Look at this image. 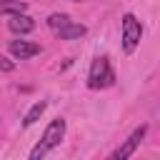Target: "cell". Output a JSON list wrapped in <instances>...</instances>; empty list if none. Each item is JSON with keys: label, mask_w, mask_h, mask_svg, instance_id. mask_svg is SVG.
<instances>
[{"label": "cell", "mask_w": 160, "mask_h": 160, "mask_svg": "<svg viewBox=\"0 0 160 160\" xmlns=\"http://www.w3.org/2000/svg\"><path fill=\"white\" fill-rule=\"evenodd\" d=\"M112 82H115V72L110 68V60L108 58H95L92 65H90V72H88V88L102 90V88H110Z\"/></svg>", "instance_id": "6da1fadb"}, {"label": "cell", "mask_w": 160, "mask_h": 160, "mask_svg": "<svg viewBox=\"0 0 160 160\" xmlns=\"http://www.w3.org/2000/svg\"><path fill=\"white\" fill-rule=\"evenodd\" d=\"M140 38H142V25L140 20L132 15V12H125L122 15V50L130 55L135 52V48L140 45Z\"/></svg>", "instance_id": "7a4b0ae2"}, {"label": "cell", "mask_w": 160, "mask_h": 160, "mask_svg": "<svg viewBox=\"0 0 160 160\" xmlns=\"http://www.w3.org/2000/svg\"><path fill=\"white\" fill-rule=\"evenodd\" d=\"M145 132H148V125H140V128H135L132 130V135L112 152V160H125V158H130L135 150H138V145L142 142V138H145Z\"/></svg>", "instance_id": "3957f363"}, {"label": "cell", "mask_w": 160, "mask_h": 160, "mask_svg": "<svg viewBox=\"0 0 160 160\" xmlns=\"http://www.w3.org/2000/svg\"><path fill=\"white\" fill-rule=\"evenodd\" d=\"M62 135H65V120H62V118H55V120L45 128L40 145H42L45 150H52V148H58V145H60Z\"/></svg>", "instance_id": "277c9868"}, {"label": "cell", "mask_w": 160, "mask_h": 160, "mask_svg": "<svg viewBox=\"0 0 160 160\" xmlns=\"http://www.w3.org/2000/svg\"><path fill=\"white\" fill-rule=\"evenodd\" d=\"M10 55H15L18 60H28V58H35L40 52V45L38 42H30V40H12L8 45Z\"/></svg>", "instance_id": "5b68a950"}, {"label": "cell", "mask_w": 160, "mask_h": 160, "mask_svg": "<svg viewBox=\"0 0 160 160\" xmlns=\"http://www.w3.org/2000/svg\"><path fill=\"white\" fill-rule=\"evenodd\" d=\"M8 28L12 32H18V35H25V32H32L35 30V20L30 15H25V12H18V15H10Z\"/></svg>", "instance_id": "8992f818"}, {"label": "cell", "mask_w": 160, "mask_h": 160, "mask_svg": "<svg viewBox=\"0 0 160 160\" xmlns=\"http://www.w3.org/2000/svg\"><path fill=\"white\" fill-rule=\"evenodd\" d=\"M85 32H88V28H85V25H80V22H72V20L55 30V35H58L60 40H78V38H82Z\"/></svg>", "instance_id": "52a82bcc"}, {"label": "cell", "mask_w": 160, "mask_h": 160, "mask_svg": "<svg viewBox=\"0 0 160 160\" xmlns=\"http://www.w3.org/2000/svg\"><path fill=\"white\" fill-rule=\"evenodd\" d=\"M45 108H48V102H45V100H40V102H35V105H32V108H30V110L25 112V118H22V125H25V128H30V125H35V122L40 120V115L45 112Z\"/></svg>", "instance_id": "ba28073f"}, {"label": "cell", "mask_w": 160, "mask_h": 160, "mask_svg": "<svg viewBox=\"0 0 160 160\" xmlns=\"http://www.w3.org/2000/svg\"><path fill=\"white\" fill-rule=\"evenodd\" d=\"M25 10H28V2L22 0H0V15H18Z\"/></svg>", "instance_id": "9c48e42d"}, {"label": "cell", "mask_w": 160, "mask_h": 160, "mask_svg": "<svg viewBox=\"0 0 160 160\" xmlns=\"http://www.w3.org/2000/svg\"><path fill=\"white\" fill-rule=\"evenodd\" d=\"M65 22H70V18H68L65 12H52V15L48 18V28H50V30H58V28H62Z\"/></svg>", "instance_id": "30bf717a"}, {"label": "cell", "mask_w": 160, "mask_h": 160, "mask_svg": "<svg viewBox=\"0 0 160 160\" xmlns=\"http://www.w3.org/2000/svg\"><path fill=\"white\" fill-rule=\"evenodd\" d=\"M45 152H48V150H45V148L38 142V145L32 148V152H30V160H40V158H45Z\"/></svg>", "instance_id": "8fae6325"}, {"label": "cell", "mask_w": 160, "mask_h": 160, "mask_svg": "<svg viewBox=\"0 0 160 160\" xmlns=\"http://www.w3.org/2000/svg\"><path fill=\"white\" fill-rule=\"evenodd\" d=\"M0 70H2V72H12V70H15V62H10L8 58L0 55Z\"/></svg>", "instance_id": "7c38bea8"}, {"label": "cell", "mask_w": 160, "mask_h": 160, "mask_svg": "<svg viewBox=\"0 0 160 160\" xmlns=\"http://www.w3.org/2000/svg\"><path fill=\"white\" fill-rule=\"evenodd\" d=\"M70 2H80V0H70Z\"/></svg>", "instance_id": "4fadbf2b"}]
</instances>
